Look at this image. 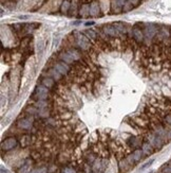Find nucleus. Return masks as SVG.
Here are the masks:
<instances>
[{"label": "nucleus", "instance_id": "nucleus-1", "mask_svg": "<svg viewBox=\"0 0 171 173\" xmlns=\"http://www.w3.org/2000/svg\"><path fill=\"white\" fill-rule=\"evenodd\" d=\"M34 123H35V116L28 115L26 112H23V114H21L20 117L18 118V120H17L16 126L22 131H31L34 128Z\"/></svg>", "mask_w": 171, "mask_h": 173}, {"label": "nucleus", "instance_id": "nucleus-2", "mask_svg": "<svg viewBox=\"0 0 171 173\" xmlns=\"http://www.w3.org/2000/svg\"><path fill=\"white\" fill-rule=\"evenodd\" d=\"M144 138H145L146 141H148V142L155 149V151L162 150V149L164 148V146L166 145L165 141H164L159 136H157V135L151 130L147 131V133L144 135Z\"/></svg>", "mask_w": 171, "mask_h": 173}, {"label": "nucleus", "instance_id": "nucleus-3", "mask_svg": "<svg viewBox=\"0 0 171 173\" xmlns=\"http://www.w3.org/2000/svg\"><path fill=\"white\" fill-rule=\"evenodd\" d=\"M75 38H76V47L81 51H89L92 48L93 44L90 41V39L86 36L84 33L75 32Z\"/></svg>", "mask_w": 171, "mask_h": 173}, {"label": "nucleus", "instance_id": "nucleus-4", "mask_svg": "<svg viewBox=\"0 0 171 173\" xmlns=\"http://www.w3.org/2000/svg\"><path fill=\"white\" fill-rule=\"evenodd\" d=\"M50 95H51V90L49 88H46V86H43V84H40V85L36 86V88L34 90V94L32 96V99L34 101H38V100L46 101V100L52 99L50 97Z\"/></svg>", "mask_w": 171, "mask_h": 173}, {"label": "nucleus", "instance_id": "nucleus-5", "mask_svg": "<svg viewBox=\"0 0 171 173\" xmlns=\"http://www.w3.org/2000/svg\"><path fill=\"white\" fill-rule=\"evenodd\" d=\"M159 29H161V26L154 25V23H145V27L143 29L144 35H145V41H153L155 35L159 33Z\"/></svg>", "mask_w": 171, "mask_h": 173}, {"label": "nucleus", "instance_id": "nucleus-6", "mask_svg": "<svg viewBox=\"0 0 171 173\" xmlns=\"http://www.w3.org/2000/svg\"><path fill=\"white\" fill-rule=\"evenodd\" d=\"M145 141L143 135H137V136H133V135H129L128 138L126 139V142L129 146L131 150H136V149L142 148V145Z\"/></svg>", "mask_w": 171, "mask_h": 173}, {"label": "nucleus", "instance_id": "nucleus-7", "mask_svg": "<svg viewBox=\"0 0 171 173\" xmlns=\"http://www.w3.org/2000/svg\"><path fill=\"white\" fill-rule=\"evenodd\" d=\"M108 165H109V158L97 157L96 160L92 165V170L94 173H103L106 171Z\"/></svg>", "mask_w": 171, "mask_h": 173}, {"label": "nucleus", "instance_id": "nucleus-8", "mask_svg": "<svg viewBox=\"0 0 171 173\" xmlns=\"http://www.w3.org/2000/svg\"><path fill=\"white\" fill-rule=\"evenodd\" d=\"M131 37H133L136 43H139V45H143L145 41V35H144L143 29L139 28L137 25H134L131 29Z\"/></svg>", "mask_w": 171, "mask_h": 173}, {"label": "nucleus", "instance_id": "nucleus-9", "mask_svg": "<svg viewBox=\"0 0 171 173\" xmlns=\"http://www.w3.org/2000/svg\"><path fill=\"white\" fill-rule=\"evenodd\" d=\"M18 145V140H17L16 137H8V138L3 139L1 142V151L2 152H8V151H11L13 149H15Z\"/></svg>", "mask_w": 171, "mask_h": 173}, {"label": "nucleus", "instance_id": "nucleus-10", "mask_svg": "<svg viewBox=\"0 0 171 173\" xmlns=\"http://www.w3.org/2000/svg\"><path fill=\"white\" fill-rule=\"evenodd\" d=\"M53 67L59 71L63 77H67V75L70 74L71 70H72V66L69 65V64L64 63L63 61H55L54 64H53Z\"/></svg>", "mask_w": 171, "mask_h": 173}, {"label": "nucleus", "instance_id": "nucleus-11", "mask_svg": "<svg viewBox=\"0 0 171 173\" xmlns=\"http://www.w3.org/2000/svg\"><path fill=\"white\" fill-rule=\"evenodd\" d=\"M101 30L105 33L107 36L110 38H117V37H121L119 33L117 32V30L115 29V27L113 26V23H108V25H104L101 27Z\"/></svg>", "mask_w": 171, "mask_h": 173}, {"label": "nucleus", "instance_id": "nucleus-12", "mask_svg": "<svg viewBox=\"0 0 171 173\" xmlns=\"http://www.w3.org/2000/svg\"><path fill=\"white\" fill-rule=\"evenodd\" d=\"M34 165H35V160L30 157V158L26 159L24 163L18 168L17 173H30L33 169H34V168H33L34 167Z\"/></svg>", "mask_w": 171, "mask_h": 173}, {"label": "nucleus", "instance_id": "nucleus-13", "mask_svg": "<svg viewBox=\"0 0 171 173\" xmlns=\"http://www.w3.org/2000/svg\"><path fill=\"white\" fill-rule=\"evenodd\" d=\"M90 16L91 17H98L101 16V3L97 0H94L90 4Z\"/></svg>", "mask_w": 171, "mask_h": 173}, {"label": "nucleus", "instance_id": "nucleus-14", "mask_svg": "<svg viewBox=\"0 0 171 173\" xmlns=\"http://www.w3.org/2000/svg\"><path fill=\"white\" fill-rule=\"evenodd\" d=\"M69 54L72 56V59H74L75 62L79 61V59H83V54H81V50H79L78 48L76 47H68L67 49H64Z\"/></svg>", "mask_w": 171, "mask_h": 173}, {"label": "nucleus", "instance_id": "nucleus-15", "mask_svg": "<svg viewBox=\"0 0 171 173\" xmlns=\"http://www.w3.org/2000/svg\"><path fill=\"white\" fill-rule=\"evenodd\" d=\"M58 59H59V61H63V62H64V63L69 64V65H71V66L75 63V61L72 59V56H71V55L69 54V53L67 52L64 49L61 50L60 52L58 53Z\"/></svg>", "mask_w": 171, "mask_h": 173}, {"label": "nucleus", "instance_id": "nucleus-16", "mask_svg": "<svg viewBox=\"0 0 171 173\" xmlns=\"http://www.w3.org/2000/svg\"><path fill=\"white\" fill-rule=\"evenodd\" d=\"M48 77H52L53 80H55V82L56 83H59V82H61L63 80V75L60 74L59 71H57L56 69H55L54 67H52V68H50V69L48 70Z\"/></svg>", "mask_w": 171, "mask_h": 173}, {"label": "nucleus", "instance_id": "nucleus-17", "mask_svg": "<svg viewBox=\"0 0 171 173\" xmlns=\"http://www.w3.org/2000/svg\"><path fill=\"white\" fill-rule=\"evenodd\" d=\"M132 168L133 167L128 163V160L126 159V157H125V158H123V159H121V160L118 161L119 173H128L131 169H132Z\"/></svg>", "mask_w": 171, "mask_h": 173}, {"label": "nucleus", "instance_id": "nucleus-18", "mask_svg": "<svg viewBox=\"0 0 171 173\" xmlns=\"http://www.w3.org/2000/svg\"><path fill=\"white\" fill-rule=\"evenodd\" d=\"M84 34L86 35L87 37H88L89 39H90L91 43L94 45L95 43H96V41L98 39V34H97V31L93 30V29H87V30L84 31Z\"/></svg>", "mask_w": 171, "mask_h": 173}, {"label": "nucleus", "instance_id": "nucleus-19", "mask_svg": "<svg viewBox=\"0 0 171 173\" xmlns=\"http://www.w3.org/2000/svg\"><path fill=\"white\" fill-rule=\"evenodd\" d=\"M19 142H20L21 148H28L32 146V135L31 134H23L19 138Z\"/></svg>", "mask_w": 171, "mask_h": 173}, {"label": "nucleus", "instance_id": "nucleus-20", "mask_svg": "<svg viewBox=\"0 0 171 173\" xmlns=\"http://www.w3.org/2000/svg\"><path fill=\"white\" fill-rule=\"evenodd\" d=\"M41 84L43 86H46V88H49L50 90H54L56 88L57 83L55 82V80H53L51 77H44L43 80H41Z\"/></svg>", "mask_w": 171, "mask_h": 173}, {"label": "nucleus", "instance_id": "nucleus-21", "mask_svg": "<svg viewBox=\"0 0 171 173\" xmlns=\"http://www.w3.org/2000/svg\"><path fill=\"white\" fill-rule=\"evenodd\" d=\"M142 150H143V152H144V154H145V156H150V155H152L153 153L154 152H156L155 151V149L152 147V146L150 145L148 141H144L143 142V145H142Z\"/></svg>", "mask_w": 171, "mask_h": 173}, {"label": "nucleus", "instance_id": "nucleus-22", "mask_svg": "<svg viewBox=\"0 0 171 173\" xmlns=\"http://www.w3.org/2000/svg\"><path fill=\"white\" fill-rule=\"evenodd\" d=\"M79 17L88 18L90 17V4H80L79 5Z\"/></svg>", "mask_w": 171, "mask_h": 173}, {"label": "nucleus", "instance_id": "nucleus-23", "mask_svg": "<svg viewBox=\"0 0 171 173\" xmlns=\"http://www.w3.org/2000/svg\"><path fill=\"white\" fill-rule=\"evenodd\" d=\"M53 117H55V118H57V119H60V120H63V121H70L71 119L74 117V115H73L72 110H66V112L61 113V114L55 115V116H53Z\"/></svg>", "mask_w": 171, "mask_h": 173}, {"label": "nucleus", "instance_id": "nucleus-24", "mask_svg": "<svg viewBox=\"0 0 171 173\" xmlns=\"http://www.w3.org/2000/svg\"><path fill=\"white\" fill-rule=\"evenodd\" d=\"M71 6H72L71 0H63L60 4V13L61 14H67L71 10Z\"/></svg>", "mask_w": 171, "mask_h": 173}, {"label": "nucleus", "instance_id": "nucleus-25", "mask_svg": "<svg viewBox=\"0 0 171 173\" xmlns=\"http://www.w3.org/2000/svg\"><path fill=\"white\" fill-rule=\"evenodd\" d=\"M111 12L113 14H119L123 12V6L119 5L116 0H111Z\"/></svg>", "mask_w": 171, "mask_h": 173}, {"label": "nucleus", "instance_id": "nucleus-26", "mask_svg": "<svg viewBox=\"0 0 171 173\" xmlns=\"http://www.w3.org/2000/svg\"><path fill=\"white\" fill-rule=\"evenodd\" d=\"M31 41H32V36H30V35L22 37V39L20 41V48L22 49V51H24L26 49H28V48L30 47Z\"/></svg>", "mask_w": 171, "mask_h": 173}, {"label": "nucleus", "instance_id": "nucleus-27", "mask_svg": "<svg viewBox=\"0 0 171 173\" xmlns=\"http://www.w3.org/2000/svg\"><path fill=\"white\" fill-rule=\"evenodd\" d=\"M132 155H133V157H134V159H135V161H136V164L139 163V161H141L142 159H143V157L145 156V154H144L143 150H142L141 148H139V149H136V150L133 151V152H132Z\"/></svg>", "mask_w": 171, "mask_h": 173}, {"label": "nucleus", "instance_id": "nucleus-28", "mask_svg": "<svg viewBox=\"0 0 171 173\" xmlns=\"http://www.w3.org/2000/svg\"><path fill=\"white\" fill-rule=\"evenodd\" d=\"M99 141V132H93L89 137V145H95Z\"/></svg>", "mask_w": 171, "mask_h": 173}, {"label": "nucleus", "instance_id": "nucleus-29", "mask_svg": "<svg viewBox=\"0 0 171 173\" xmlns=\"http://www.w3.org/2000/svg\"><path fill=\"white\" fill-rule=\"evenodd\" d=\"M31 158L34 159L35 161L43 160V155H41V152L39 150H33L32 152H31Z\"/></svg>", "mask_w": 171, "mask_h": 173}, {"label": "nucleus", "instance_id": "nucleus-30", "mask_svg": "<svg viewBox=\"0 0 171 173\" xmlns=\"http://www.w3.org/2000/svg\"><path fill=\"white\" fill-rule=\"evenodd\" d=\"M30 173H49L48 166L43 165V166H39V167H36V168H34Z\"/></svg>", "mask_w": 171, "mask_h": 173}, {"label": "nucleus", "instance_id": "nucleus-31", "mask_svg": "<svg viewBox=\"0 0 171 173\" xmlns=\"http://www.w3.org/2000/svg\"><path fill=\"white\" fill-rule=\"evenodd\" d=\"M60 173H78L77 169L72 166H63L60 170Z\"/></svg>", "mask_w": 171, "mask_h": 173}, {"label": "nucleus", "instance_id": "nucleus-32", "mask_svg": "<svg viewBox=\"0 0 171 173\" xmlns=\"http://www.w3.org/2000/svg\"><path fill=\"white\" fill-rule=\"evenodd\" d=\"M159 173H171V163L168 161L167 164H165V165L161 168Z\"/></svg>", "mask_w": 171, "mask_h": 173}, {"label": "nucleus", "instance_id": "nucleus-33", "mask_svg": "<svg viewBox=\"0 0 171 173\" xmlns=\"http://www.w3.org/2000/svg\"><path fill=\"white\" fill-rule=\"evenodd\" d=\"M132 9H134V6H133L132 4H131L129 1H127V2L125 3V5L123 6V12H124V13L130 12V11H132Z\"/></svg>", "mask_w": 171, "mask_h": 173}, {"label": "nucleus", "instance_id": "nucleus-34", "mask_svg": "<svg viewBox=\"0 0 171 173\" xmlns=\"http://www.w3.org/2000/svg\"><path fill=\"white\" fill-rule=\"evenodd\" d=\"M126 159L128 160V163L130 164L132 167H134L135 165H136V161H135V159H134V157H133V155H132V153L131 154H129L126 156Z\"/></svg>", "mask_w": 171, "mask_h": 173}, {"label": "nucleus", "instance_id": "nucleus-35", "mask_svg": "<svg viewBox=\"0 0 171 173\" xmlns=\"http://www.w3.org/2000/svg\"><path fill=\"white\" fill-rule=\"evenodd\" d=\"M15 3H16V2H15L14 0H6V1L4 2L3 4H5V6L8 9H10V10H13V9L15 8Z\"/></svg>", "mask_w": 171, "mask_h": 173}, {"label": "nucleus", "instance_id": "nucleus-36", "mask_svg": "<svg viewBox=\"0 0 171 173\" xmlns=\"http://www.w3.org/2000/svg\"><path fill=\"white\" fill-rule=\"evenodd\" d=\"M162 123H167L168 125L171 126V113H167V114L165 115V117H164V120Z\"/></svg>", "mask_w": 171, "mask_h": 173}, {"label": "nucleus", "instance_id": "nucleus-37", "mask_svg": "<svg viewBox=\"0 0 171 173\" xmlns=\"http://www.w3.org/2000/svg\"><path fill=\"white\" fill-rule=\"evenodd\" d=\"M128 1L130 2V3L134 6V8H136V6H139V4H141L142 0H128Z\"/></svg>", "mask_w": 171, "mask_h": 173}, {"label": "nucleus", "instance_id": "nucleus-38", "mask_svg": "<svg viewBox=\"0 0 171 173\" xmlns=\"http://www.w3.org/2000/svg\"><path fill=\"white\" fill-rule=\"evenodd\" d=\"M48 169H49V173H53L57 170V166L54 165V164H52L51 166H48Z\"/></svg>", "mask_w": 171, "mask_h": 173}, {"label": "nucleus", "instance_id": "nucleus-39", "mask_svg": "<svg viewBox=\"0 0 171 173\" xmlns=\"http://www.w3.org/2000/svg\"><path fill=\"white\" fill-rule=\"evenodd\" d=\"M153 159H151V160H149V161H147V163L146 164H144L143 166H142V168H141V170H144V169H146V168H148V167H150L151 165H152L153 164Z\"/></svg>", "mask_w": 171, "mask_h": 173}, {"label": "nucleus", "instance_id": "nucleus-40", "mask_svg": "<svg viewBox=\"0 0 171 173\" xmlns=\"http://www.w3.org/2000/svg\"><path fill=\"white\" fill-rule=\"evenodd\" d=\"M116 1L118 2V4H119L121 6H124V5H125V3L128 1V0H116Z\"/></svg>", "mask_w": 171, "mask_h": 173}, {"label": "nucleus", "instance_id": "nucleus-41", "mask_svg": "<svg viewBox=\"0 0 171 173\" xmlns=\"http://www.w3.org/2000/svg\"><path fill=\"white\" fill-rule=\"evenodd\" d=\"M94 25V21H88V23H86V26H92Z\"/></svg>", "mask_w": 171, "mask_h": 173}, {"label": "nucleus", "instance_id": "nucleus-42", "mask_svg": "<svg viewBox=\"0 0 171 173\" xmlns=\"http://www.w3.org/2000/svg\"><path fill=\"white\" fill-rule=\"evenodd\" d=\"M19 18H20V19H26V18H28V16H20Z\"/></svg>", "mask_w": 171, "mask_h": 173}, {"label": "nucleus", "instance_id": "nucleus-43", "mask_svg": "<svg viewBox=\"0 0 171 173\" xmlns=\"http://www.w3.org/2000/svg\"><path fill=\"white\" fill-rule=\"evenodd\" d=\"M6 1V0H1V2H2V3H4V2H5Z\"/></svg>", "mask_w": 171, "mask_h": 173}, {"label": "nucleus", "instance_id": "nucleus-44", "mask_svg": "<svg viewBox=\"0 0 171 173\" xmlns=\"http://www.w3.org/2000/svg\"><path fill=\"white\" fill-rule=\"evenodd\" d=\"M170 37H171V30H170Z\"/></svg>", "mask_w": 171, "mask_h": 173}]
</instances>
